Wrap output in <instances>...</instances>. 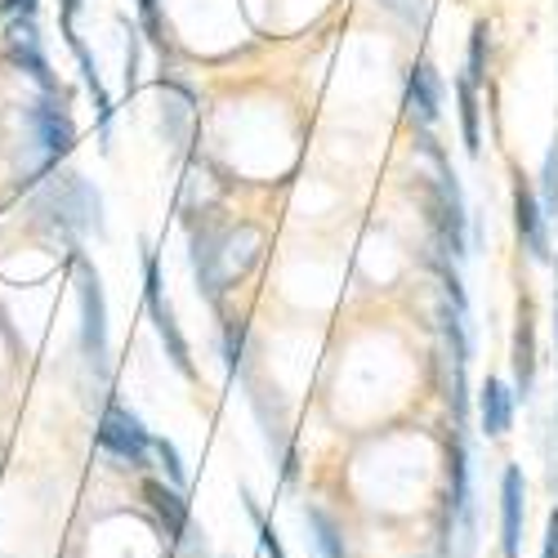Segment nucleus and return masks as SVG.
<instances>
[{"label": "nucleus", "mask_w": 558, "mask_h": 558, "mask_svg": "<svg viewBox=\"0 0 558 558\" xmlns=\"http://www.w3.org/2000/svg\"><path fill=\"white\" fill-rule=\"evenodd\" d=\"M421 144H425V153H429L434 166H438L434 193H429V219H434V232H438V246H442V255L460 259V255H470V251H464V223H470V210H464L460 183H456V174L447 170L438 144H434V138H421Z\"/></svg>", "instance_id": "nucleus-1"}, {"label": "nucleus", "mask_w": 558, "mask_h": 558, "mask_svg": "<svg viewBox=\"0 0 558 558\" xmlns=\"http://www.w3.org/2000/svg\"><path fill=\"white\" fill-rule=\"evenodd\" d=\"M76 300H81V349L89 366L108 371V304H104V282L85 259L76 264Z\"/></svg>", "instance_id": "nucleus-2"}, {"label": "nucleus", "mask_w": 558, "mask_h": 558, "mask_svg": "<svg viewBox=\"0 0 558 558\" xmlns=\"http://www.w3.org/2000/svg\"><path fill=\"white\" fill-rule=\"evenodd\" d=\"M144 300H148V313H153V327H157V336L166 344V357L174 362L179 376L193 380L197 376V371H193V353H189V340H183L179 322H174V308H170V300L161 291V264H157L153 251H144Z\"/></svg>", "instance_id": "nucleus-3"}, {"label": "nucleus", "mask_w": 558, "mask_h": 558, "mask_svg": "<svg viewBox=\"0 0 558 558\" xmlns=\"http://www.w3.org/2000/svg\"><path fill=\"white\" fill-rule=\"evenodd\" d=\"M99 447L112 451L117 460L134 464V470H144L148 451H153V434L144 429V421H138L134 411H125L121 402H112L104 411V421H99Z\"/></svg>", "instance_id": "nucleus-4"}, {"label": "nucleus", "mask_w": 558, "mask_h": 558, "mask_svg": "<svg viewBox=\"0 0 558 558\" xmlns=\"http://www.w3.org/2000/svg\"><path fill=\"white\" fill-rule=\"evenodd\" d=\"M50 206L59 210V223L72 228V232H89V228L104 232V202L81 174H63L59 179V189L50 193Z\"/></svg>", "instance_id": "nucleus-5"}, {"label": "nucleus", "mask_w": 558, "mask_h": 558, "mask_svg": "<svg viewBox=\"0 0 558 558\" xmlns=\"http://www.w3.org/2000/svg\"><path fill=\"white\" fill-rule=\"evenodd\" d=\"M527 483H523V470L509 464L505 478H500V554L505 558H519L523 549V514H527Z\"/></svg>", "instance_id": "nucleus-6"}, {"label": "nucleus", "mask_w": 558, "mask_h": 558, "mask_svg": "<svg viewBox=\"0 0 558 558\" xmlns=\"http://www.w3.org/2000/svg\"><path fill=\"white\" fill-rule=\"evenodd\" d=\"M144 500H148V509L157 514V523L166 527L170 541L193 545V509H189V500H183L179 487H170V483H161V478H148V483H144Z\"/></svg>", "instance_id": "nucleus-7"}, {"label": "nucleus", "mask_w": 558, "mask_h": 558, "mask_svg": "<svg viewBox=\"0 0 558 558\" xmlns=\"http://www.w3.org/2000/svg\"><path fill=\"white\" fill-rule=\"evenodd\" d=\"M447 470H451V492H447L451 519L460 523L464 541H470V536H474V500H470V451H464V438H460V434L451 438V456H447Z\"/></svg>", "instance_id": "nucleus-8"}, {"label": "nucleus", "mask_w": 558, "mask_h": 558, "mask_svg": "<svg viewBox=\"0 0 558 558\" xmlns=\"http://www.w3.org/2000/svg\"><path fill=\"white\" fill-rule=\"evenodd\" d=\"M514 228H519V238L527 246L532 259H545L549 255V232H545V210L536 202V193L527 189V183L519 179L514 183Z\"/></svg>", "instance_id": "nucleus-9"}, {"label": "nucleus", "mask_w": 558, "mask_h": 558, "mask_svg": "<svg viewBox=\"0 0 558 558\" xmlns=\"http://www.w3.org/2000/svg\"><path fill=\"white\" fill-rule=\"evenodd\" d=\"M32 125H36V134H40L45 166H54L59 157H68V153H72L76 130H72V121H68V112H63V108H54V104H36V108H32Z\"/></svg>", "instance_id": "nucleus-10"}, {"label": "nucleus", "mask_w": 558, "mask_h": 558, "mask_svg": "<svg viewBox=\"0 0 558 558\" xmlns=\"http://www.w3.org/2000/svg\"><path fill=\"white\" fill-rule=\"evenodd\" d=\"M438 108H442V81H438V72L429 63H415L411 76H407V112L421 125H434Z\"/></svg>", "instance_id": "nucleus-11"}, {"label": "nucleus", "mask_w": 558, "mask_h": 558, "mask_svg": "<svg viewBox=\"0 0 558 558\" xmlns=\"http://www.w3.org/2000/svg\"><path fill=\"white\" fill-rule=\"evenodd\" d=\"M478 425L487 438H500L514 425V389L496 376H487V385L478 389Z\"/></svg>", "instance_id": "nucleus-12"}, {"label": "nucleus", "mask_w": 558, "mask_h": 558, "mask_svg": "<svg viewBox=\"0 0 558 558\" xmlns=\"http://www.w3.org/2000/svg\"><path fill=\"white\" fill-rule=\"evenodd\" d=\"M304 523H308V536H313L317 558H349V545H344L340 523H336L322 505H308V509H304Z\"/></svg>", "instance_id": "nucleus-13"}, {"label": "nucleus", "mask_w": 558, "mask_h": 558, "mask_svg": "<svg viewBox=\"0 0 558 558\" xmlns=\"http://www.w3.org/2000/svg\"><path fill=\"white\" fill-rule=\"evenodd\" d=\"M536 380V344H532V322L523 317L514 331V398H527Z\"/></svg>", "instance_id": "nucleus-14"}, {"label": "nucleus", "mask_w": 558, "mask_h": 558, "mask_svg": "<svg viewBox=\"0 0 558 558\" xmlns=\"http://www.w3.org/2000/svg\"><path fill=\"white\" fill-rule=\"evenodd\" d=\"M456 95H460V134H464V153L478 157L483 153V134H478V95H474V81L464 76L456 85Z\"/></svg>", "instance_id": "nucleus-15"}, {"label": "nucleus", "mask_w": 558, "mask_h": 558, "mask_svg": "<svg viewBox=\"0 0 558 558\" xmlns=\"http://www.w3.org/2000/svg\"><path fill=\"white\" fill-rule=\"evenodd\" d=\"M242 505H246V514H251V523H255V532H259V549H264L268 558H287L282 541H277V527L264 519V509L251 500V492H242Z\"/></svg>", "instance_id": "nucleus-16"}, {"label": "nucleus", "mask_w": 558, "mask_h": 558, "mask_svg": "<svg viewBox=\"0 0 558 558\" xmlns=\"http://www.w3.org/2000/svg\"><path fill=\"white\" fill-rule=\"evenodd\" d=\"M153 456L161 460V470H166V483L183 492V483H189V474H183V460H179L174 442H170V438H153Z\"/></svg>", "instance_id": "nucleus-17"}, {"label": "nucleus", "mask_w": 558, "mask_h": 558, "mask_svg": "<svg viewBox=\"0 0 558 558\" xmlns=\"http://www.w3.org/2000/svg\"><path fill=\"white\" fill-rule=\"evenodd\" d=\"M242 353H246V322H242V317H228V327H223V357H228V371L242 366Z\"/></svg>", "instance_id": "nucleus-18"}, {"label": "nucleus", "mask_w": 558, "mask_h": 558, "mask_svg": "<svg viewBox=\"0 0 558 558\" xmlns=\"http://www.w3.org/2000/svg\"><path fill=\"white\" fill-rule=\"evenodd\" d=\"M470 81L474 85L487 81V23H478L470 36Z\"/></svg>", "instance_id": "nucleus-19"}, {"label": "nucleus", "mask_w": 558, "mask_h": 558, "mask_svg": "<svg viewBox=\"0 0 558 558\" xmlns=\"http://www.w3.org/2000/svg\"><path fill=\"white\" fill-rule=\"evenodd\" d=\"M541 210L545 215H558V144L545 157V202H541Z\"/></svg>", "instance_id": "nucleus-20"}, {"label": "nucleus", "mask_w": 558, "mask_h": 558, "mask_svg": "<svg viewBox=\"0 0 558 558\" xmlns=\"http://www.w3.org/2000/svg\"><path fill=\"white\" fill-rule=\"evenodd\" d=\"M380 5L389 14H398L402 23H415V19H421V10H425V0H380Z\"/></svg>", "instance_id": "nucleus-21"}, {"label": "nucleus", "mask_w": 558, "mask_h": 558, "mask_svg": "<svg viewBox=\"0 0 558 558\" xmlns=\"http://www.w3.org/2000/svg\"><path fill=\"white\" fill-rule=\"evenodd\" d=\"M138 10H144V23H148V40H161V14H157V0H138Z\"/></svg>", "instance_id": "nucleus-22"}, {"label": "nucleus", "mask_w": 558, "mask_h": 558, "mask_svg": "<svg viewBox=\"0 0 558 558\" xmlns=\"http://www.w3.org/2000/svg\"><path fill=\"white\" fill-rule=\"evenodd\" d=\"M76 10H81V0H63V36H68V45H76V27H72Z\"/></svg>", "instance_id": "nucleus-23"}, {"label": "nucleus", "mask_w": 558, "mask_h": 558, "mask_svg": "<svg viewBox=\"0 0 558 558\" xmlns=\"http://www.w3.org/2000/svg\"><path fill=\"white\" fill-rule=\"evenodd\" d=\"M36 5H40V0H10V19H36Z\"/></svg>", "instance_id": "nucleus-24"}, {"label": "nucleus", "mask_w": 558, "mask_h": 558, "mask_svg": "<svg viewBox=\"0 0 558 558\" xmlns=\"http://www.w3.org/2000/svg\"><path fill=\"white\" fill-rule=\"evenodd\" d=\"M541 558H558V541H554V536H545V549H541Z\"/></svg>", "instance_id": "nucleus-25"}, {"label": "nucleus", "mask_w": 558, "mask_h": 558, "mask_svg": "<svg viewBox=\"0 0 558 558\" xmlns=\"http://www.w3.org/2000/svg\"><path fill=\"white\" fill-rule=\"evenodd\" d=\"M545 536H554V541H558V509L549 514V532H545Z\"/></svg>", "instance_id": "nucleus-26"}, {"label": "nucleus", "mask_w": 558, "mask_h": 558, "mask_svg": "<svg viewBox=\"0 0 558 558\" xmlns=\"http://www.w3.org/2000/svg\"><path fill=\"white\" fill-rule=\"evenodd\" d=\"M554 344H558V313H554Z\"/></svg>", "instance_id": "nucleus-27"}, {"label": "nucleus", "mask_w": 558, "mask_h": 558, "mask_svg": "<svg viewBox=\"0 0 558 558\" xmlns=\"http://www.w3.org/2000/svg\"><path fill=\"white\" fill-rule=\"evenodd\" d=\"M554 487H558V460H554Z\"/></svg>", "instance_id": "nucleus-28"}, {"label": "nucleus", "mask_w": 558, "mask_h": 558, "mask_svg": "<svg viewBox=\"0 0 558 558\" xmlns=\"http://www.w3.org/2000/svg\"><path fill=\"white\" fill-rule=\"evenodd\" d=\"M189 549H193V558H202V554H197V545H189Z\"/></svg>", "instance_id": "nucleus-29"}]
</instances>
